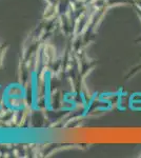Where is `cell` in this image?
Here are the masks:
<instances>
[{
  "label": "cell",
  "instance_id": "7a4b0ae2",
  "mask_svg": "<svg viewBox=\"0 0 141 158\" xmlns=\"http://www.w3.org/2000/svg\"><path fill=\"white\" fill-rule=\"evenodd\" d=\"M3 90L4 88L0 85V109L3 106Z\"/></svg>",
  "mask_w": 141,
  "mask_h": 158
},
{
  "label": "cell",
  "instance_id": "6da1fadb",
  "mask_svg": "<svg viewBox=\"0 0 141 158\" xmlns=\"http://www.w3.org/2000/svg\"><path fill=\"white\" fill-rule=\"evenodd\" d=\"M3 106L11 112H22L27 106V90L21 83L13 82L3 90Z\"/></svg>",
  "mask_w": 141,
  "mask_h": 158
}]
</instances>
